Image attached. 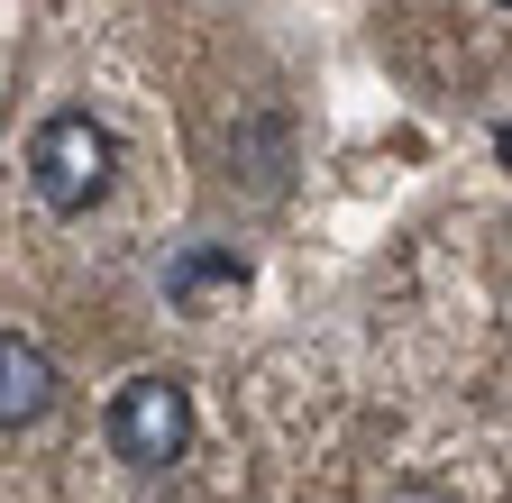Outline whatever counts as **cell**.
Returning a JSON list of instances; mask_svg holds the SVG:
<instances>
[{
    "label": "cell",
    "instance_id": "6da1fadb",
    "mask_svg": "<svg viewBox=\"0 0 512 503\" xmlns=\"http://www.w3.org/2000/svg\"><path fill=\"white\" fill-rule=\"evenodd\" d=\"M110 174H119V147H110V129L92 110H46L28 129V183H37V202L55 220H83L110 193Z\"/></svg>",
    "mask_w": 512,
    "mask_h": 503
},
{
    "label": "cell",
    "instance_id": "7a4b0ae2",
    "mask_svg": "<svg viewBox=\"0 0 512 503\" xmlns=\"http://www.w3.org/2000/svg\"><path fill=\"white\" fill-rule=\"evenodd\" d=\"M110 449L128 467H147V476L183 467V449H192V385L183 375H128V385L110 394Z\"/></svg>",
    "mask_w": 512,
    "mask_h": 503
},
{
    "label": "cell",
    "instance_id": "3957f363",
    "mask_svg": "<svg viewBox=\"0 0 512 503\" xmlns=\"http://www.w3.org/2000/svg\"><path fill=\"white\" fill-rule=\"evenodd\" d=\"M55 403V357L28 330H0V430H28Z\"/></svg>",
    "mask_w": 512,
    "mask_h": 503
},
{
    "label": "cell",
    "instance_id": "277c9868",
    "mask_svg": "<svg viewBox=\"0 0 512 503\" xmlns=\"http://www.w3.org/2000/svg\"><path fill=\"white\" fill-rule=\"evenodd\" d=\"M238 293H247V257H238V247H192V257L165 266V302H183V311L238 302Z\"/></svg>",
    "mask_w": 512,
    "mask_h": 503
},
{
    "label": "cell",
    "instance_id": "5b68a950",
    "mask_svg": "<svg viewBox=\"0 0 512 503\" xmlns=\"http://www.w3.org/2000/svg\"><path fill=\"white\" fill-rule=\"evenodd\" d=\"M384 503H458V494H448V485H430V476H412V485H394Z\"/></svg>",
    "mask_w": 512,
    "mask_h": 503
},
{
    "label": "cell",
    "instance_id": "8992f818",
    "mask_svg": "<svg viewBox=\"0 0 512 503\" xmlns=\"http://www.w3.org/2000/svg\"><path fill=\"white\" fill-rule=\"evenodd\" d=\"M503 10H512V0H503Z\"/></svg>",
    "mask_w": 512,
    "mask_h": 503
}]
</instances>
